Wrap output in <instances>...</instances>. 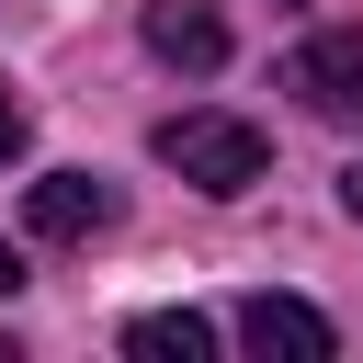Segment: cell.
Returning a JSON list of instances; mask_svg holds the SVG:
<instances>
[{
    "mask_svg": "<svg viewBox=\"0 0 363 363\" xmlns=\"http://www.w3.org/2000/svg\"><path fill=\"white\" fill-rule=\"evenodd\" d=\"M125 352H136V363H204V352H216V329H204L193 306H159V318H136V329H125Z\"/></svg>",
    "mask_w": 363,
    "mask_h": 363,
    "instance_id": "obj_6",
    "label": "cell"
},
{
    "mask_svg": "<svg viewBox=\"0 0 363 363\" xmlns=\"http://www.w3.org/2000/svg\"><path fill=\"white\" fill-rule=\"evenodd\" d=\"M113 216H125V193H113L102 170H45V182L23 193V227H34V238H57V250H79V238H102Z\"/></svg>",
    "mask_w": 363,
    "mask_h": 363,
    "instance_id": "obj_2",
    "label": "cell"
},
{
    "mask_svg": "<svg viewBox=\"0 0 363 363\" xmlns=\"http://www.w3.org/2000/svg\"><path fill=\"white\" fill-rule=\"evenodd\" d=\"M147 57H170V68H227L216 0H147Z\"/></svg>",
    "mask_w": 363,
    "mask_h": 363,
    "instance_id": "obj_5",
    "label": "cell"
},
{
    "mask_svg": "<svg viewBox=\"0 0 363 363\" xmlns=\"http://www.w3.org/2000/svg\"><path fill=\"white\" fill-rule=\"evenodd\" d=\"M340 204H352V216H363V159H352V170H340Z\"/></svg>",
    "mask_w": 363,
    "mask_h": 363,
    "instance_id": "obj_8",
    "label": "cell"
},
{
    "mask_svg": "<svg viewBox=\"0 0 363 363\" xmlns=\"http://www.w3.org/2000/svg\"><path fill=\"white\" fill-rule=\"evenodd\" d=\"M23 136H34V113H23V91L0 79V159H23Z\"/></svg>",
    "mask_w": 363,
    "mask_h": 363,
    "instance_id": "obj_7",
    "label": "cell"
},
{
    "mask_svg": "<svg viewBox=\"0 0 363 363\" xmlns=\"http://www.w3.org/2000/svg\"><path fill=\"white\" fill-rule=\"evenodd\" d=\"M284 91L306 113H329V125H363V34H306L284 57Z\"/></svg>",
    "mask_w": 363,
    "mask_h": 363,
    "instance_id": "obj_3",
    "label": "cell"
},
{
    "mask_svg": "<svg viewBox=\"0 0 363 363\" xmlns=\"http://www.w3.org/2000/svg\"><path fill=\"white\" fill-rule=\"evenodd\" d=\"M11 284H23V250H0V295H11Z\"/></svg>",
    "mask_w": 363,
    "mask_h": 363,
    "instance_id": "obj_9",
    "label": "cell"
},
{
    "mask_svg": "<svg viewBox=\"0 0 363 363\" xmlns=\"http://www.w3.org/2000/svg\"><path fill=\"white\" fill-rule=\"evenodd\" d=\"M272 11H306V0H272Z\"/></svg>",
    "mask_w": 363,
    "mask_h": 363,
    "instance_id": "obj_10",
    "label": "cell"
},
{
    "mask_svg": "<svg viewBox=\"0 0 363 363\" xmlns=\"http://www.w3.org/2000/svg\"><path fill=\"white\" fill-rule=\"evenodd\" d=\"M238 340L261 363H329V318L306 295H238Z\"/></svg>",
    "mask_w": 363,
    "mask_h": 363,
    "instance_id": "obj_4",
    "label": "cell"
},
{
    "mask_svg": "<svg viewBox=\"0 0 363 363\" xmlns=\"http://www.w3.org/2000/svg\"><path fill=\"white\" fill-rule=\"evenodd\" d=\"M0 363H11V340H0Z\"/></svg>",
    "mask_w": 363,
    "mask_h": 363,
    "instance_id": "obj_11",
    "label": "cell"
},
{
    "mask_svg": "<svg viewBox=\"0 0 363 363\" xmlns=\"http://www.w3.org/2000/svg\"><path fill=\"white\" fill-rule=\"evenodd\" d=\"M193 193H216V204H238L261 170H272V147H261V125H238V113H170L159 136H147Z\"/></svg>",
    "mask_w": 363,
    "mask_h": 363,
    "instance_id": "obj_1",
    "label": "cell"
}]
</instances>
